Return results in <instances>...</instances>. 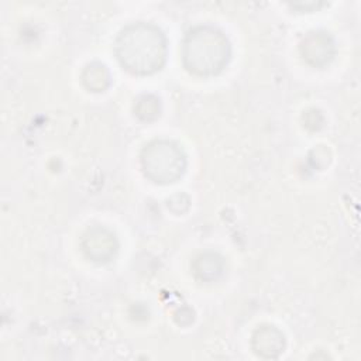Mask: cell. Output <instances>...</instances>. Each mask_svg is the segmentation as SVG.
I'll use <instances>...</instances> for the list:
<instances>
[{"mask_svg": "<svg viewBox=\"0 0 361 361\" xmlns=\"http://www.w3.org/2000/svg\"><path fill=\"white\" fill-rule=\"evenodd\" d=\"M116 51L126 69L133 73L145 75L161 68L166 48L164 35L158 28L137 24L120 34Z\"/></svg>", "mask_w": 361, "mask_h": 361, "instance_id": "obj_1", "label": "cell"}, {"mask_svg": "<svg viewBox=\"0 0 361 361\" xmlns=\"http://www.w3.org/2000/svg\"><path fill=\"white\" fill-rule=\"evenodd\" d=\"M228 55L227 38L214 28H196L186 37L183 44L185 66L196 75L217 73L227 63Z\"/></svg>", "mask_w": 361, "mask_h": 361, "instance_id": "obj_2", "label": "cell"}, {"mask_svg": "<svg viewBox=\"0 0 361 361\" xmlns=\"http://www.w3.org/2000/svg\"><path fill=\"white\" fill-rule=\"evenodd\" d=\"M144 173L154 182L169 183L178 179L185 169L182 149L171 141H154L141 154Z\"/></svg>", "mask_w": 361, "mask_h": 361, "instance_id": "obj_3", "label": "cell"}, {"mask_svg": "<svg viewBox=\"0 0 361 361\" xmlns=\"http://www.w3.org/2000/svg\"><path fill=\"white\" fill-rule=\"evenodd\" d=\"M252 350L261 358H276L285 350V337L274 326H262L252 336Z\"/></svg>", "mask_w": 361, "mask_h": 361, "instance_id": "obj_4", "label": "cell"}, {"mask_svg": "<svg viewBox=\"0 0 361 361\" xmlns=\"http://www.w3.org/2000/svg\"><path fill=\"white\" fill-rule=\"evenodd\" d=\"M83 250L93 261H107L116 251L114 235L104 228L89 230L85 235Z\"/></svg>", "mask_w": 361, "mask_h": 361, "instance_id": "obj_5", "label": "cell"}, {"mask_svg": "<svg viewBox=\"0 0 361 361\" xmlns=\"http://www.w3.org/2000/svg\"><path fill=\"white\" fill-rule=\"evenodd\" d=\"M314 44L317 47H314L313 44H310L307 39L302 44V52L305 55L306 59H309L312 63H320L324 62L326 59L330 58V44H327V38L326 37H320V35H312Z\"/></svg>", "mask_w": 361, "mask_h": 361, "instance_id": "obj_6", "label": "cell"}, {"mask_svg": "<svg viewBox=\"0 0 361 361\" xmlns=\"http://www.w3.org/2000/svg\"><path fill=\"white\" fill-rule=\"evenodd\" d=\"M83 82H86V86L89 89H93L94 92L102 90L109 82V75L106 68L100 63L89 65L83 73Z\"/></svg>", "mask_w": 361, "mask_h": 361, "instance_id": "obj_7", "label": "cell"}]
</instances>
